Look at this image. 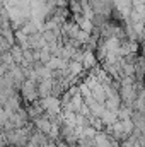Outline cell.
I'll return each instance as SVG.
<instances>
[{
    "label": "cell",
    "mask_w": 145,
    "mask_h": 147,
    "mask_svg": "<svg viewBox=\"0 0 145 147\" xmlns=\"http://www.w3.org/2000/svg\"><path fill=\"white\" fill-rule=\"evenodd\" d=\"M96 65H97V57H96V53L84 50V57H82V67H84V70H92Z\"/></svg>",
    "instance_id": "2"
},
{
    "label": "cell",
    "mask_w": 145,
    "mask_h": 147,
    "mask_svg": "<svg viewBox=\"0 0 145 147\" xmlns=\"http://www.w3.org/2000/svg\"><path fill=\"white\" fill-rule=\"evenodd\" d=\"M21 94H22V98L26 99V101H29V103H34L38 101V86L34 80H31V79H26L24 82H22V86H21Z\"/></svg>",
    "instance_id": "1"
}]
</instances>
